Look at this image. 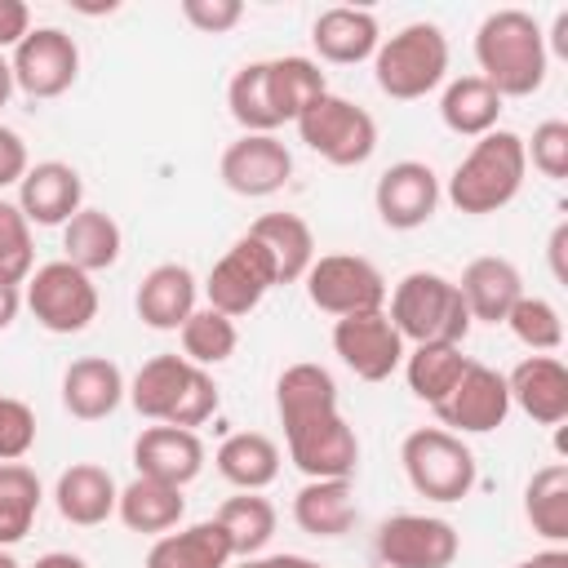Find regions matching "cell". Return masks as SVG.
<instances>
[{
  "label": "cell",
  "instance_id": "obj_29",
  "mask_svg": "<svg viewBox=\"0 0 568 568\" xmlns=\"http://www.w3.org/2000/svg\"><path fill=\"white\" fill-rule=\"evenodd\" d=\"M439 120L457 138H484L501 120V93L484 75H457L439 93Z\"/></svg>",
  "mask_w": 568,
  "mask_h": 568
},
{
  "label": "cell",
  "instance_id": "obj_1",
  "mask_svg": "<svg viewBox=\"0 0 568 568\" xmlns=\"http://www.w3.org/2000/svg\"><path fill=\"white\" fill-rule=\"evenodd\" d=\"M475 62H479L475 75H484L501 93V102L532 98L546 84V67H550L537 18L524 9H493L475 31Z\"/></svg>",
  "mask_w": 568,
  "mask_h": 568
},
{
  "label": "cell",
  "instance_id": "obj_20",
  "mask_svg": "<svg viewBox=\"0 0 568 568\" xmlns=\"http://www.w3.org/2000/svg\"><path fill=\"white\" fill-rule=\"evenodd\" d=\"M195 297H200V284H195L191 266H182V262H160V266H151V271L142 275L133 306H138V320H142L146 328H155V333H178V328L191 320Z\"/></svg>",
  "mask_w": 568,
  "mask_h": 568
},
{
  "label": "cell",
  "instance_id": "obj_23",
  "mask_svg": "<svg viewBox=\"0 0 568 568\" xmlns=\"http://www.w3.org/2000/svg\"><path fill=\"white\" fill-rule=\"evenodd\" d=\"M311 44L324 62L333 67H355L368 62L382 44V27L368 9H351V4H333L311 22Z\"/></svg>",
  "mask_w": 568,
  "mask_h": 568
},
{
  "label": "cell",
  "instance_id": "obj_5",
  "mask_svg": "<svg viewBox=\"0 0 568 568\" xmlns=\"http://www.w3.org/2000/svg\"><path fill=\"white\" fill-rule=\"evenodd\" d=\"M399 462H404V475L413 484L417 497L426 501H466L475 479H479V466H475V453L466 448L462 435L444 430V426H417L404 435L399 444Z\"/></svg>",
  "mask_w": 568,
  "mask_h": 568
},
{
  "label": "cell",
  "instance_id": "obj_50",
  "mask_svg": "<svg viewBox=\"0 0 568 568\" xmlns=\"http://www.w3.org/2000/svg\"><path fill=\"white\" fill-rule=\"evenodd\" d=\"M564 244H568V222H559L555 231H550V271H555V280H564L568 271H564Z\"/></svg>",
  "mask_w": 568,
  "mask_h": 568
},
{
  "label": "cell",
  "instance_id": "obj_34",
  "mask_svg": "<svg viewBox=\"0 0 568 568\" xmlns=\"http://www.w3.org/2000/svg\"><path fill=\"white\" fill-rule=\"evenodd\" d=\"M524 515H528L532 532L546 537L550 546L568 541V466L564 462L532 470V479L524 488Z\"/></svg>",
  "mask_w": 568,
  "mask_h": 568
},
{
  "label": "cell",
  "instance_id": "obj_37",
  "mask_svg": "<svg viewBox=\"0 0 568 568\" xmlns=\"http://www.w3.org/2000/svg\"><path fill=\"white\" fill-rule=\"evenodd\" d=\"M266 80H271V98H275V111H280L284 124L297 120L320 93H328L320 62L315 58H302V53L266 58Z\"/></svg>",
  "mask_w": 568,
  "mask_h": 568
},
{
  "label": "cell",
  "instance_id": "obj_43",
  "mask_svg": "<svg viewBox=\"0 0 568 568\" xmlns=\"http://www.w3.org/2000/svg\"><path fill=\"white\" fill-rule=\"evenodd\" d=\"M524 155L541 178H550V182L568 178V124L564 120H541L532 129V142H524Z\"/></svg>",
  "mask_w": 568,
  "mask_h": 568
},
{
  "label": "cell",
  "instance_id": "obj_53",
  "mask_svg": "<svg viewBox=\"0 0 568 568\" xmlns=\"http://www.w3.org/2000/svg\"><path fill=\"white\" fill-rule=\"evenodd\" d=\"M31 568H89L80 555H71V550H49V555H40Z\"/></svg>",
  "mask_w": 568,
  "mask_h": 568
},
{
  "label": "cell",
  "instance_id": "obj_28",
  "mask_svg": "<svg viewBox=\"0 0 568 568\" xmlns=\"http://www.w3.org/2000/svg\"><path fill=\"white\" fill-rule=\"evenodd\" d=\"M231 541L217 519H200L186 528H173L151 541L146 568H231Z\"/></svg>",
  "mask_w": 568,
  "mask_h": 568
},
{
  "label": "cell",
  "instance_id": "obj_7",
  "mask_svg": "<svg viewBox=\"0 0 568 568\" xmlns=\"http://www.w3.org/2000/svg\"><path fill=\"white\" fill-rule=\"evenodd\" d=\"M22 306L36 315L40 328L71 337L98 320V284H93V275H84L67 257H58V262H44L27 275Z\"/></svg>",
  "mask_w": 568,
  "mask_h": 568
},
{
  "label": "cell",
  "instance_id": "obj_36",
  "mask_svg": "<svg viewBox=\"0 0 568 568\" xmlns=\"http://www.w3.org/2000/svg\"><path fill=\"white\" fill-rule=\"evenodd\" d=\"M40 501H44V488L36 470L27 462H0V546L4 550L31 532Z\"/></svg>",
  "mask_w": 568,
  "mask_h": 568
},
{
  "label": "cell",
  "instance_id": "obj_40",
  "mask_svg": "<svg viewBox=\"0 0 568 568\" xmlns=\"http://www.w3.org/2000/svg\"><path fill=\"white\" fill-rule=\"evenodd\" d=\"M178 337H182V359H191L195 368H217V364H226V359L235 355V346H240L235 320H226V315L213 311V306H195L191 320L178 328Z\"/></svg>",
  "mask_w": 568,
  "mask_h": 568
},
{
  "label": "cell",
  "instance_id": "obj_26",
  "mask_svg": "<svg viewBox=\"0 0 568 568\" xmlns=\"http://www.w3.org/2000/svg\"><path fill=\"white\" fill-rule=\"evenodd\" d=\"M280 444L271 439V435H262V430H235V435H226L222 444H217V453H213V466H217V475L231 484V488H240V493H262V488H271L275 484V475H280Z\"/></svg>",
  "mask_w": 568,
  "mask_h": 568
},
{
  "label": "cell",
  "instance_id": "obj_44",
  "mask_svg": "<svg viewBox=\"0 0 568 568\" xmlns=\"http://www.w3.org/2000/svg\"><path fill=\"white\" fill-rule=\"evenodd\" d=\"M36 448V413L31 404L0 395V462H22Z\"/></svg>",
  "mask_w": 568,
  "mask_h": 568
},
{
  "label": "cell",
  "instance_id": "obj_52",
  "mask_svg": "<svg viewBox=\"0 0 568 568\" xmlns=\"http://www.w3.org/2000/svg\"><path fill=\"white\" fill-rule=\"evenodd\" d=\"M559 53V58H568V9H559L555 13V27H550V44H546V53Z\"/></svg>",
  "mask_w": 568,
  "mask_h": 568
},
{
  "label": "cell",
  "instance_id": "obj_9",
  "mask_svg": "<svg viewBox=\"0 0 568 568\" xmlns=\"http://www.w3.org/2000/svg\"><path fill=\"white\" fill-rule=\"evenodd\" d=\"M284 444H288V462L306 479H355L359 439H355V426L342 417V408L284 426Z\"/></svg>",
  "mask_w": 568,
  "mask_h": 568
},
{
  "label": "cell",
  "instance_id": "obj_51",
  "mask_svg": "<svg viewBox=\"0 0 568 568\" xmlns=\"http://www.w3.org/2000/svg\"><path fill=\"white\" fill-rule=\"evenodd\" d=\"M515 568H568V550L564 546H550V550H541V555H532V559H524Z\"/></svg>",
  "mask_w": 568,
  "mask_h": 568
},
{
  "label": "cell",
  "instance_id": "obj_46",
  "mask_svg": "<svg viewBox=\"0 0 568 568\" xmlns=\"http://www.w3.org/2000/svg\"><path fill=\"white\" fill-rule=\"evenodd\" d=\"M27 169H31V160H27V142H22L9 124H0V191H4V186H18Z\"/></svg>",
  "mask_w": 568,
  "mask_h": 568
},
{
  "label": "cell",
  "instance_id": "obj_48",
  "mask_svg": "<svg viewBox=\"0 0 568 568\" xmlns=\"http://www.w3.org/2000/svg\"><path fill=\"white\" fill-rule=\"evenodd\" d=\"M235 568H324V564H315L306 555H248Z\"/></svg>",
  "mask_w": 568,
  "mask_h": 568
},
{
  "label": "cell",
  "instance_id": "obj_45",
  "mask_svg": "<svg viewBox=\"0 0 568 568\" xmlns=\"http://www.w3.org/2000/svg\"><path fill=\"white\" fill-rule=\"evenodd\" d=\"M182 18L200 36H226L231 27H240L244 4L240 0H182Z\"/></svg>",
  "mask_w": 568,
  "mask_h": 568
},
{
  "label": "cell",
  "instance_id": "obj_27",
  "mask_svg": "<svg viewBox=\"0 0 568 568\" xmlns=\"http://www.w3.org/2000/svg\"><path fill=\"white\" fill-rule=\"evenodd\" d=\"M359 519L351 479H306L293 497V524L311 537H346Z\"/></svg>",
  "mask_w": 568,
  "mask_h": 568
},
{
  "label": "cell",
  "instance_id": "obj_24",
  "mask_svg": "<svg viewBox=\"0 0 568 568\" xmlns=\"http://www.w3.org/2000/svg\"><path fill=\"white\" fill-rule=\"evenodd\" d=\"M115 497H120V488H115L111 470L98 466V462H71V466L58 475V484H53V506H58V515H62L67 524H75V528H98V524H106V519L115 515Z\"/></svg>",
  "mask_w": 568,
  "mask_h": 568
},
{
  "label": "cell",
  "instance_id": "obj_21",
  "mask_svg": "<svg viewBox=\"0 0 568 568\" xmlns=\"http://www.w3.org/2000/svg\"><path fill=\"white\" fill-rule=\"evenodd\" d=\"M129 382L120 373L115 359L106 355H80L67 364L62 373V408L75 417V422H102L120 408Z\"/></svg>",
  "mask_w": 568,
  "mask_h": 568
},
{
  "label": "cell",
  "instance_id": "obj_19",
  "mask_svg": "<svg viewBox=\"0 0 568 568\" xmlns=\"http://www.w3.org/2000/svg\"><path fill=\"white\" fill-rule=\"evenodd\" d=\"M457 293L470 311V324H506V315L515 311V302L524 297V275L510 257H497V253H484L475 262H466L462 280H457Z\"/></svg>",
  "mask_w": 568,
  "mask_h": 568
},
{
  "label": "cell",
  "instance_id": "obj_13",
  "mask_svg": "<svg viewBox=\"0 0 568 568\" xmlns=\"http://www.w3.org/2000/svg\"><path fill=\"white\" fill-rule=\"evenodd\" d=\"M333 351L337 359L359 377V382H386L404 364V337L390 324L386 306L382 311H359L333 320Z\"/></svg>",
  "mask_w": 568,
  "mask_h": 568
},
{
  "label": "cell",
  "instance_id": "obj_47",
  "mask_svg": "<svg viewBox=\"0 0 568 568\" xmlns=\"http://www.w3.org/2000/svg\"><path fill=\"white\" fill-rule=\"evenodd\" d=\"M31 31V9L22 0H0V49H13Z\"/></svg>",
  "mask_w": 568,
  "mask_h": 568
},
{
  "label": "cell",
  "instance_id": "obj_2",
  "mask_svg": "<svg viewBox=\"0 0 568 568\" xmlns=\"http://www.w3.org/2000/svg\"><path fill=\"white\" fill-rule=\"evenodd\" d=\"M528 178V155H524V138L510 129H493L484 138H475V146L462 155V164L448 178V204L466 217H484L506 209Z\"/></svg>",
  "mask_w": 568,
  "mask_h": 568
},
{
  "label": "cell",
  "instance_id": "obj_12",
  "mask_svg": "<svg viewBox=\"0 0 568 568\" xmlns=\"http://www.w3.org/2000/svg\"><path fill=\"white\" fill-rule=\"evenodd\" d=\"M13 84L36 98V102H49V98H62L75 75H80V49L75 40L62 31V27H31L18 44H13Z\"/></svg>",
  "mask_w": 568,
  "mask_h": 568
},
{
  "label": "cell",
  "instance_id": "obj_3",
  "mask_svg": "<svg viewBox=\"0 0 568 568\" xmlns=\"http://www.w3.org/2000/svg\"><path fill=\"white\" fill-rule=\"evenodd\" d=\"M390 324L413 346H462L470 333V311L457 293V280L439 271H408L390 293Z\"/></svg>",
  "mask_w": 568,
  "mask_h": 568
},
{
  "label": "cell",
  "instance_id": "obj_25",
  "mask_svg": "<svg viewBox=\"0 0 568 568\" xmlns=\"http://www.w3.org/2000/svg\"><path fill=\"white\" fill-rule=\"evenodd\" d=\"M115 515L129 532H142V537H164L182 524L186 515V497L178 484H164V479H146V475H133L120 497H115Z\"/></svg>",
  "mask_w": 568,
  "mask_h": 568
},
{
  "label": "cell",
  "instance_id": "obj_6",
  "mask_svg": "<svg viewBox=\"0 0 568 568\" xmlns=\"http://www.w3.org/2000/svg\"><path fill=\"white\" fill-rule=\"evenodd\" d=\"M293 124H297V138L337 169H355L377 151V120L337 93H320Z\"/></svg>",
  "mask_w": 568,
  "mask_h": 568
},
{
  "label": "cell",
  "instance_id": "obj_41",
  "mask_svg": "<svg viewBox=\"0 0 568 568\" xmlns=\"http://www.w3.org/2000/svg\"><path fill=\"white\" fill-rule=\"evenodd\" d=\"M506 328L515 333V342H524L532 355H550L564 346V320H559V306L546 302V297H532L524 293L515 302V311L506 315Z\"/></svg>",
  "mask_w": 568,
  "mask_h": 568
},
{
  "label": "cell",
  "instance_id": "obj_35",
  "mask_svg": "<svg viewBox=\"0 0 568 568\" xmlns=\"http://www.w3.org/2000/svg\"><path fill=\"white\" fill-rule=\"evenodd\" d=\"M213 519L222 524V532H226L235 559L262 555L266 541L275 537V506H271L262 493H235V497H226Z\"/></svg>",
  "mask_w": 568,
  "mask_h": 568
},
{
  "label": "cell",
  "instance_id": "obj_4",
  "mask_svg": "<svg viewBox=\"0 0 568 568\" xmlns=\"http://www.w3.org/2000/svg\"><path fill=\"white\" fill-rule=\"evenodd\" d=\"M448 75V36L435 22H408L386 36L373 53V80L395 102H417L435 93Z\"/></svg>",
  "mask_w": 568,
  "mask_h": 568
},
{
  "label": "cell",
  "instance_id": "obj_55",
  "mask_svg": "<svg viewBox=\"0 0 568 568\" xmlns=\"http://www.w3.org/2000/svg\"><path fill=\"white\" fill-rule=\"evenodd\" d=\"M0 568H22V564H18V559H13V555L0 546Z\"/></svg>",
  "mask_w": 568,
  "mask_h": 568
},
{
  "label": "cell",
  "instance_id": "obj_49",
  "mask_svg": "<svg viewBox=\"0 0 568 568\" xmlns=\"http://www.w3.org/2000/svg\"><path fill=\"white\" fill-rule=\"evenodd\" d=\"M18 311H22V284H9V280L0 275V333L18 320Z\"/></svg>",
  "mask_w": 568,
  "mask_h": 568
},
{
  "label": "cell",
  "instance_id": "obj_11",
  "mask_svg": "<svg viewBox=\"0 0 568 568\" xmlns=\"http://www.w3.org/2000/svg\"><path fill=\"white\" fill-rule=\"evenodd\" d=\"M373 550L382 559V568H453L462 537L448 519L439 515H390L377 524Z\"/></svg>",
  "mask_w": 568,
  "mask_h": 568
},
{
  "label": "cell",
  "instance_id": "obj_30",
  "mask_svg": "<svg viewBox=\"0 0 568 568\" xmlns=\"http://www.w3.org/2000/svg\"><path fill=\"white\" fill-rule=\"evenodd\" d=\"M120 248H124V235H120V222L106 213V209H80L67 226H62V253L71 266H80L84 275L93 271H111L120 262Z\"/></svg>",
  "mask_w": 568,
  "mask_h": 568
},
{
  "label": "cell",
  "instance_id": "obj_16",
  "mask_svg": "<svg viewBox=\"0 0 568 568\" xmlns=\"http://www.w3.org/2000/svg\"><path fill=\"white\" fill-rule=\"evenodd\" d=\"M439 178L430 164L422 160H399L390 164L377 186H373V204H377V217L390 226V231H417L435 217L439 209Z\"/></svg>",
  "mask_w": 568,
  "mask_h": 568
},
{
  "label": "cell",
  "instance_id": "obj_8",
  "mask_svg": "<svg viewBox=\"0 0 568 568\" xmlns=\"http://www.w3.org/2000/svg\"><path fill=\"white\" fill-rule=\"evenodd\" d=\"M302 280H306L311 306L333 320L359 315V311H382L386 293H390L382 271L359 253H320Z\"/></svg>",
  "mask_w": 568,
  "mask_h": 568
},
{
  "label": "cell",
  "instance_id": "obj_39",
  "mask_svg": "<svg viewBox=\"0 0 568 568\" xmlns=\"http://www.w3.org/2000/svg\"><path fill=\"white\" fill-rule=\"evenodd\" d=\"M466 364H470V355H462V346H413L408 355H404V377H408V390L422 399V404H439L453 386H457V377L466 373Z\"/></svg>",
  "mask_w": 568,
  "mask_h": 568
},
{
  "label": "cell",
  "instance_id": "obj_10",
  "mask_svg": "<svg viewBox=\"0 0 568 568\" xmlns=\"http://www.w3.org/2000/svg\"><path fill=\"white\" fill-rule=\"evenodd\" d=\"M275 284H280V280H275L271 253L244 231V235L213 262V271H209V280H204V297H209V306L222 311L226 320H240V315L257 311V302H262Z\"/></svg>",
  "mask_w": 568,
  "mask_h": 568
},
{
  "label": "cell",
  "instance_id": "obj_33",
  "mask_svg": "<svg viewBox=\"0 0 568 568\" xmlns=\"http://www.w3.org/2000/svg\"><path fill=\"white\" fill-rule=\"evenodd\" d=\"M191 359H182V355H155V359H146L138 373H133V382H129V404L146 417V422H169V413H173V404H178V395H182V386H186V377H191Z\"/></svg>",
  "mask_w": 568,
  "mask_h": 568
},
{
  "label": "cell",
  "instance_id": "obj_15",
  "mask_svg": "<svg viewBox=\"0 0 568 568\" xmlns=\"http://www.w3.org/2000/svg\"><path fill=\"white\" fill-rule=\"evenodd\" d=\"M217 173H222L226 191H235L244 200H266V195H275V191L288 186L293 155H288V146L275 133H240L222 151Z\"/></svg>",
  "mask_w": 568,
  "mask_h": 568
},
{
  "label": "cell",
  "instance_id": "obj_38",
  "mask_svg": "<svg viewBox=\"0 0 568 568\" xmlns=\"http://www.w3.org/2000/svg\"><path fill=\"white\" fill-rule=\"evenodd\" d=\"M226 106H231V120L244 129V133H275L284 120L275 111V98H271V80H266V58L262 62H244L231 84H226Z\"/></svg>",
  "mask_w": 568,
  "mask_h": 568
},
{
  "label": "cell",
  "instance_id": "obj_42",
  "mask_svg": "<svg viewBox=\"0 0 568 568\" xmlns=\"http://www.w3.org/2000/svg\"><path fill=\"white\" fill-rule=\"evenodd\" d=\"M36 271V244H31V222L22 217L18 204L0 200V275L9 284H27Z\"/></svg>",
  "mask_w": 568,
  "mask_h": 568
},
{
  "label": "cell",
  "instance_id": "obj_17",
  "mask_svg": "<svg viewBox=\"0 0 568 568\" xmlns=\"http://www.w3.org/2000/svg\"><path fill=\"white\" fill-rule=\"evenodd\" d=\"M18 209L31 226H67L84 209V182L67 160H40L18 182Z\"/></svg>",
  "mask_w": 568,
  "mask_h": 568
},
{
  "label": "cell",
  "instance_id": "obj_18",
  "mask_svg": "<svg viewBox=\"0 0 568 568\" xmlns=\"http://www.w3.org/2000/svg\"><path fill=\"white\" fill-rule=\"evenodd\" d=\"M510 408L528 413L537 426L568 422V368L555 355H528L506 373Z\"/></svg>",
  "mask_w": 568,
  "mask_h": 568
},
{
  "label": "cell",
  "instance_id": "obj_14",
  "mask_svg": "<svg viewBox=\"0 0 568 568\" xmlns=\"http://www.w3.org/2000/svg\"><path fill=\"white\" fill-rule=\"evenodd\" d=\"M435 417L453 435H488V430L506 426V417H510L506 373L470 359L466 373L457 377V386L435 404Z\"/></svg>",
  "mask_w": 568,
  "mask_h": 568
},
{
  "label": "cell",
  "instance_id": "obj_54",
  "mask_svg": "<svg viewBox=\"0 0 568 568\" xmlns=\"http://www.w3.org/2000/svg\"><path fill=\"white\" fill-rule=\"evenodd\" d=\"M13 89H18V84H13V67H9V58L0 53V111L9 106V98H13Z\"/></svg>",
  "mask_w": 568,
  "mask_h": 568
},
{
  "label": "cell",
  "instance_id": "obj_32",
  "mask_svg": "<svg viewBox=\"0 0 568 568\" xmlns=\"http://www.w3.org/2000/svg\"><path fill=\"white\" fill-rule=\"evenodd\" d=\"M337 408V382L328 368L302 359V364H288L275 382V413H280V426H293L302 417H315V413H328Z\"/></svg>",
  "mask_w": 568,
  "mask_h": 568
},
{
  "label": "cell",
  "instance_id": "obj_22",
  "mask_svg": "<svg viewBox=\"0 0 568 568\" xmlns=\"http://www.w3.org/2000/svg\"><path fill=\"white\" fill-rule=\"evenodd\" d=\"M133 466L146 479L186 488L204 470V444L195 430H182V426H146L133 439Z\"/></svg>",
  "mask_w": 568,
  "mask_h": 568
},
{
  "label": "cell",
  "instance_id": "obj_31",
  "mask_svg": "<svg viewBox=\"0 0 568 568\" xmlns=\"http://www.w3.org/2000/svg\"><path fill=\"white\" fill-rule=\"evenodd\" d=\"M248 235L271 253L280 284L302 280L311 271V262H315V235H311L306 217H297V213H262L248 226Z\"/></svg>",
  "mask_w": 568,
  "mask_h": 568
}]
</instances>
